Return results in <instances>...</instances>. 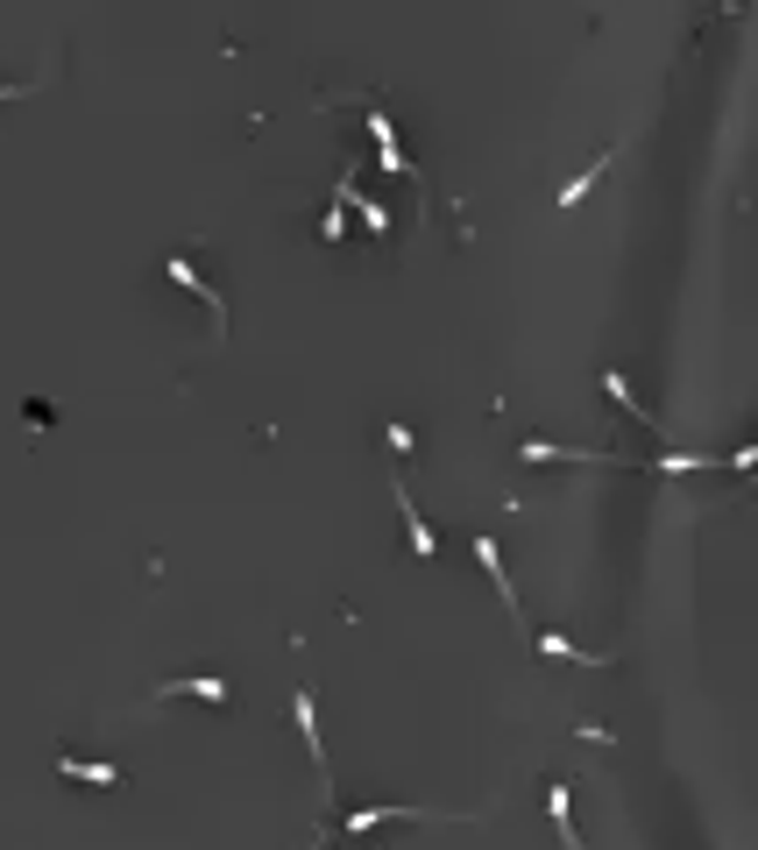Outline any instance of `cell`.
<instances>
[{
    "label": "cell",
    "instance_id": "cell-10",
    "mask_svg": "<svg viewBox=\"0 0 758 850\" xmlns=\"http://www.w3.org/2000/svg\"><path fill=\"white\" fill-rule=\"evenodd\" d=\"M171 695H199V702H228V680H163L156 702H171Z\"/></svg>",
    "mask_w": 758,
    "mask_h": 850
},
{
    "label": "cell",
    "instance_id": "cell-7",
    "mask_svg": "<svg viewBox=\"0 0 758 850\" xmlns=\"http://www.w3.org/2000/svg\"><path fill=\"white\" fill-rule=\"evenodd\" d=\"M411 815H419V823H433V808H354V815H348V829H354V837H369V829H383V823H411Z\"/></svg>",
    "mask_w": 758,
    "mask_h": 850
},
{
    "label": "cell",
    "instance_id": "cell-5",
    "mask_svg": "<svg viewBox=\"0 0 758 850\" xmlns=\"http://www.w3.org/2000/svg\"><path fill=\"white\" fill-rule=\"evenodd\" d=\"M57 772L85 787H121V766H107V758H57Z\"/></svg>",
    "mask_w": 758,
    "mask_h": 850
},
{
    "label": "cell",
    "instance_id": "cell-6",
    "mask_svg": "<svg viewBox=\"0 0 758 850\" xmlns=\"http://www.w3.org/2000/svg\"><path fill=\"white\" fill-rule=\"evenodd\" d=\"M397 511H405V532H411V554H419V560H433V525H425V517H419V503H411V489L405 482H397Z\"/></svg>",
    "mask_w": 758,
    "mask_h": 850
},
{
    "label": "cell",
    "instance_id": "cell-4",
    "mask_svg": "<svg viewBox=\"0 0 758 850\" xmlns=\"http://www.w3.org/2000/svg\"><path fill=\"white\" fill-rule=\"evenodd\" d=\"M334 199L348 206V213H362V228H369V234H390V213H383L376 199H362V191H354V177H340V185H334Z\"/></svg>",
    "mask_w": 758,
    "mask_h": 850
},
{
    "label": "cell",
    "instance_id": "cell-15",
    "mask_svg": "<svg viewBox=\"0 0 758 850\" xmlns=\"http://www.w3.org/2000/svg\"><path fill=\"white\" fill-rule=\"evenodd\" d=\"M312 850H319V843H312Z\"/></svg>",
    "mask_w": 758,
    "mask_h": 850
},
{
    "label": "cell",
    "instance_id": "cell-1",
    "mask_svg": "<svg viewBox=\"0 0 758 850\" xmlns=\"http://www.w3.org/2000/svg\"><path fill=\"white\" fill-rule=\"evenodd\" d=\"M362 121H369V136H376V163H383V171H390V177H419V171L405 163V149H397V128H390V114H383V107H369Z\"/></svg>",
    "mask_w": 758,
    "mask_h": 850
},
{
    "label": "cell",
    "instance_id": "cell-14",
    "mask_svg": "<svg viewBox=\"0 0 758 850\" xmlns=\"http://www.w3.org/2000/svg\"><path fill=\"white\" fill-rule=\"evenodd\" d=\"M28 93V85H0V100H22Z\"/></svg>",
    "mask_w": 758,
    "mask_h": 850
},
{
    "label": "cell",
    "instance_id": "cell-8",
    "mask_svg": "<svg viewBox=\"0 0 758 850\" xmlns=\"http://www.w3.org/2000/svg\"><path fill=\"white\" fill-rule=\"evenodd\" d=\"M546 815H553L560 843H568V850H582V837H574V801H568V787H546Z\"/></svg>",
    "mask_w": 758,
    "mask_h": 850
},
{
    "label": "cell",
    "instance_id": "cell-12",
    "mask_svg": "<svg viewBox=\"0 0 758 850\" xmlns=\"http://www.w3.org/2000/svg\"><path fill=\"white\" fill-rule=\"evenodd\" d=\"M603 171H609V156L596 163V171H582V177H574V185H568V191H560V206H582V199H588V185H596V177H603Z\"/></svg>",
    "mask_w": 758,
    "mask_h": 850
},
{
    "label": "cell",
    "instance_id": "cell-11",
    "mask_svg": "<svg viewBox=\"0 0 758 850\" xmlns=\"http://www.w3.org/2000/svg\"><path fill=\"white\" fill-rule=\"evenodd\" d=\"M603 397H617V411H631V419H645V426H660V419H652V411H645V397H631V383H623V376H617V369H609V376H603Z\"/></svg>",
    "mask_w": 758,
    "mask_h": 850
},
{
    "label": "cell",
    "instance_id": "cell-9",
    "mask_svg": "<svg viewBox=\"0 0 758 850\" xmlns=\"http://www.w3.org/2000/svg\"><path fill=\"white\" fill-rule=\"evenodd\" d=\"M539 652H546V660H568V666H603V652H582V645H568L560 631H539Z\"/></svg>",
    "mask_w": 758,
    "mask_h": 850
},
{
    "label": "cell",
    "instance_id": "cell-3",
    "mask_svg": "<svg viewBox=\"0 0 758 850\" xmlns=\"http://www.w3.org/2000/svg\"><path fill=\"white\" fill-rule=\"evenodd\" d=\"M171 283L199 291L206 305H213V334H228V305H220V291H213V283H199V270H191V256H171Z\"/></svg>",
    "mask_w": 758,
    "mask_h": 850
},
{
    "label": "cell",
    "instance_id": "cell-2",
    "mask_svg": "<svg viewBox=\"0 0 758 850\" xmlns=\"http://www.w3.org/2000/svg\"><path fill=\"white\" fill-rule=\"evenodd\" d=\"M475 560L489 567V581H497V595H503V609H511V617H525V609H517V589H511V567H503V554H497V539H475Z\"/></svg>",
    "mask_w": 758,
    "mask_h": 850
},
{
    "label": "cell",
    "instance_id": "cell-13",
    "mask_svg": "<svg viewBox=\"0 0 758 850\" xmlns=\"http://www.w3.org/2000/svg\"><path fill=\"white\" fill-rule=\"evenodd\" d=\"M319 234H326V242H340V234H348V206H326V220H319Z\"/></svg>",
    "mask_w": 758,
    "mask_h": 850
}]
</instances>
